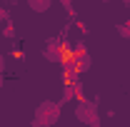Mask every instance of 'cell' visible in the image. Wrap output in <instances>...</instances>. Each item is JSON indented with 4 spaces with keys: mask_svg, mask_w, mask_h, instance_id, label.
Segmentation results:
<instances>
[{
    "mask_svg": "<svg viewBox=\"0 0 130 127\" xmlns=\"http://www.w3.org/2000/svg\"><path fill=\"white\" fill-rule=\"evenodd\" d=\"M58 120H60V105L45 100V102H40L35 107V117H32V125L35 127H50V125H55Z\"/></svg>",
    "mask_w": 130,
    "mask_h": 127,
    "instance_id": "6da1fadb",
    "label": "cell"
},
{
    "mask_svg": "<svg viewBox=\"0 0 130 127\" xmlns=\"http://www.w3.org/2000/svg\"><path fill=\"white\" fill-rule=\"evenodd\" d=\"M75 117L85 122V125H98V112H95V105L88 102V100H80L75 105Z\"/></svg>",
    "mask_w": 130,
    "mask_h": 127,
    "instance_id": "7a4b0ae2",
    "label": "cell"
},
{
    "mask_svg": "<svg viewBox=\"0 0 130 127\" xmlns=\"http://www.w3.org/2000/svg\"><path fill=\"white\" fill-rule=\"evenodd\" d=\"M60 50H63V45H60L58 40H50L48 48L43 50V55H45V60H53V62H55V60H60Z\"/></svg>",
    "mask_w": 130,
    "mask_h": 127,
    "instance_id": "3957f363",
    "label": "cell"
},
{
    "mask_svg": "<svg viewBox=\"0 0 130 127\" xmlns=\"http://www.w3.org/2000/svg\"><path fill=\"white\" fill-rule=\"evenodd\" d=\"M28 8L35 10V13H45V10H50V0H30Z\"/></svg>",
    "mask_w": 130,
    "mask_h": 127,
    "instance_id": "277c9868",
    "label": "cell"
},
{
    "mask_svg": "<svg viewBox=\"0 0 130 127\" xmlns=\"http://www.w3.org/2000/svg\"><path fill=\"white\" fill-rule=\"evenodd\" d=\"M5 15H8V13H5V10L0 8V20H5Z\"/></svg>",
    "mask_w": 130,
    "mask_h": 127,
    "instance_id": "5b68a950",
    "label": "cell"
},
{
    "mask_svg": "<svg viewBox=\"0 0 130 127\" xmlns=\"http://www.w3.org/2000/svg\"><path fill=\"white\" fill-rule=\"evenodd\" d=\"M0 87H3V80H0Z\"/></svg>",
    "mask_w": 130,
    "mask_h": 127,
    "instance_id": "8992f818",
    "label": "cell"
}]
</instances>
